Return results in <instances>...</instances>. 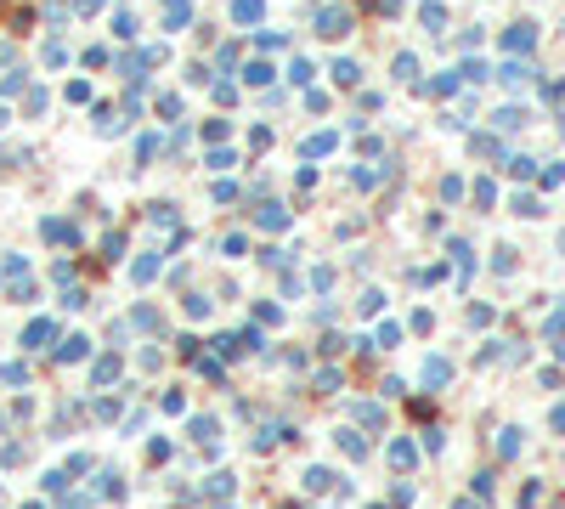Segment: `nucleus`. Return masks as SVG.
I'll use <instances>...</instances> for the list:
<instances>
[{
	"instance_id": "0eeeda50",
	"label": "nucleus",
	"mask_w": 565,
	"mask_h": 509,
	"mask_svg": "<svg viewBox=\"0 0 565 509\" xmlns=\"http://www.w3.org/2000/svg\"><path fill=\"white\" fill-rule=\"evenodd\" d=\"M113 373H119V362H113V357H102V362H97V385H108Z\"/></svg>"
},
{
	"instance_id": "6e6552de",
	"label": "nucleus",
	"mask_w": 565,
	"mask_h": 509,
	"mask_svg": "<svg viewBox=\"0 0 565 509\" xmlns=\"http://www.w3.org/2000/svg\"><path fill=\"white\" fill-rule=\"evenodd\" d=\"M498 453L509 458V453H520V430H503V442H498Z\"/></svg>"
},
{
	"instance_id": "39448f33",
	"label": "nucleus",
	"mask_w": 565,
	"mask_h": 509,
	"mask_svg": "<svg viewBox=\"0 0 565 509\" xmlns=\"http://www.w3.org/2000/svg\"><path fill=\"white\" fill-rule=\"evenodd\" d=\"M306 481H311V492H322V487H334V481H339V476H334V470H311V476H306Z\"/></svg>"
},
{
	"instance_id": "423d86ee",
	"label": "nucleus",
	"mask_w": 565,
	"mask_h": 509,
	"mask_svg": "<svg viewBox=\"0 0 565 509\" xmlns=\"http://www.w3.org/2000/svg\"><path fill=\"white\" fill-rule=\"evenodd\" d=\"M193 436L198 442H215V419H193Z\"/></svg>"
},
{
	"instance_id": "7ed1b4c3",
	"label": "nucleus",
	"mask_w": 565,
	"mask_h": 509,
	"mask_svg": "<svg viewBox=\"0 0 565 509\" xmlns=\"http://www.w3.org/2000/svg\"><path fill=\"white\" fill-rule=\"evenodd\" d=\"M424 379H429V385H447V362H441V357L424 362Z\"/></svg>"
},
{
	"instance_id": "f257e3e1",
	"label": "nucleus",
	"mask_w": 565,
	"mask_h": 509,
	"mask_svg": "<svg viewBox=\"0 0 565 509\" xmlns=\"http://www.w3.org/2000/svg\"><path fill=\"white\" fill-rule=\"evenodd\" d=\"M23 339H28V346H34V351H40V346H46V339H57V328H51V323H34V328H28V334H23Z\"/></svg>"
},
{
	"instance_id": "f03ea898",
	"label": "nucleus",
	"mask_w": 565,
	"mask_h": 509,
	"mask_svg": "<svg viewBox=\"0 0 565 509\" xmlns=\"http://www.w3.org/2000/svg\"><path fill=\"white\" fill-rule=\"evenodd\" d=\"M509 46H514V51H526V46H532V23H520V29H509Z\"/></svg>"
},
{
	"instance_id": "20e7f679",
	"label": "nucleus",
	"mask_w": 565,
	"mask_h": 509,
	"mask_svg": "<svg viewBox=\"0 0 565 509\" xmlns=\"http://www.w3.org/2000/svg\"><path fill=\"white\" fill-rule=\"evenodd\" d=\"M390 464H396V470H407V464H413V447H407V442H396V447H390Z\"/></svg>"
},
{
	"instance_id": "1a4fd4ad",
	"label": "nucleus",
	"mask_w": 565,
	"mask_h": 509,
	"mask_svg": "<svg viewBox=\"0 0 565 509\" xmlns=\"http://www.w3.org/2000/svg\"><path fill=\"white\" fill-rule=\"evenodd\" d=\"M554 430H565V407H554Z\"/></svg>"
},
{
	"instance_id": "9d476101",
	"label": "nucleus",
	"mask_w": 565,
	"mask_h": 509,
	"mask_svg": "<svg viewBox=\"0 0 565 509\" xmlns=\"http://www.w3.org/2000/svg\"><path fill=\"white\" fill-rule=\"evenodd\" d=\"M28 509H40V503H28Z\"/></svg>"
}]
</instances>
